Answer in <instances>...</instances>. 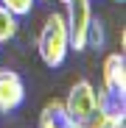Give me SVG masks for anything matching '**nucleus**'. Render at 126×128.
<instances>
[{"label":"nucleus","mask_w":126,"mask_h":128,"mask_svg":"<svg viewBox=\"0 0 126 128\" xmlns=\"http://www.w3.org/2000/svg\"><path fill=\"white\" fill-rule=\"evenodd\" d=\"M36 50L39 58L45 67L56 70L65 64L67 53H70V36H67V22H65V14H48L45 17V25H42L39 36H36Z\"/></svg>","instance_id":"f257e3e1"},{"label":"nucleus","mask_w":126,"mask_h":128,"mask_svg":"<svg viewBox=\"0 0 126 128\" xmlns=\"http://www.w3.org/2000/svg\"><path fill=\"white\" fill-rule=\"evenodd\" d=\"M67 6V36H70V50H84L87 48V28L93 20V3L90 0H65Z\"/></svg>","instance_id":"f03ea898"},{"label":"nucleus","mask_w":126,"mask_h":128,"mask_svg":"<svg viewBox=\"0 0 126 128\" xmlns=\"http://www.w3.org/2000/svg\"><path fill=\"white\" fill-rule=\"evenodd\" d=\"M65 103V112L73 122H81L84 117H87L93 109H95V86L87 81V78H81L76 81L70 92H67V100H62Z\"/></svg>","instance_id":"7ed1b4c3"},{"label":"nucleus","mask_w":126,"mask_h":128,"mask_svg":"<svg viewBox=\"0 0 126 128\" xmlns=\"http://www.w3.org/2000/svg\"><path fill=\"white\" fill-rule=\"evenodd\" d=\"M25 100V84L14 70H0V114L17 112Z\"/></svg>","instance_id":"20e7f679"},{"label":"nucleus","mask_w":126,"mask_h":128,"mask_svg":"<svg viewBox=\"0 0 126 128\" xmlns=\"http://www.w3.org/2000/svg\"><path fill=\"white\" fill-rule=\"evenodd\" d=\"M104 92L109 95H118V98H126V58H123V50L120 53H109L104 58Z\"/></svg>","instance_id":"39448f33"},{"label":"nucleus","mask_w":126,"mask_h":128,"mask_svg":"<svg viewBox=\"0 0 126 128\" xmlns=\"http://www.w3.org/2000/svg\"><path fill=\"white\" fill-rule=\"evenodd\" d=\"M39 128H73V120L67 117L62 100L53 98V100L45 103V109H42V114H39Z\"/></svg>","instance_id":"423d86ee"},{"label":"nucleus","mask_w":126,"mask_h":128,"mask_svg":"<svg viewBox=\"0 0 126 128\" xmlns=\"http://www.w3.org/2000/svg\"><path fill=\"white\" fill-rule=\"evenodd\" d=\"M17 20L20 17H14L6 6H0V45H6V42H11L17 36V31H20Z\"/></svg>","instance_id":"0eeeda50"},{"label":"nucleus","mask_w":126,"mask_h":128,"mask_svg":"<svg viewBox=\"0 0 126 128\" xmlns=\"http://www.w3.org/2000/svg\"><path fill=\"white\" fill-rule=\"evenodd\" d=\"M87 48H104V22L98 17L90 20V28H87Z\"/></svg>","instance_id":"6e6552de"},{"label":"nucleus","mask_w":126,"mask_h":128,"mask_svg":"<svg viewBox=\"0 0 126 128\" xmlns=\"http://www.w3.org/2000/svg\"><path fill=\"white\" fill-rule=\"evenodd\" d=\"M78 125H81V128H109V125H112V120H109V117H107V114H104L98 106H95V109H93L87 117H84Z\"/></svg>","instance_id":"1a4fd4ad"},{"label":"nucleus","mask_w":126,"mask_h":128,"mask_svg":"<svg viewBox=\"0 0 126 128\" xmlns=\"http://www.w3.org/2000/svg\"><path fill=\"white\" fill-rule=\"evenodd\" d=\"M34 3L36 0H0V6H6L14 17H28L34 11Z\"/></svg>","instance_id":"9d476101"},{"label":"nucleus","mask_w":126,"mask_h":128,"mask_svg":"<svg viewBox=\"0 0 126 128\" xmlns=\"http://www.w3.org/2000/svg\"><path fill=\"white\" fill-rule=\"evenodd\" d=\"M109 128H123V122H112V125H109Z\"/></svg>","instance_id":"9b49d317"},{"label":"nucleus","mask_w":126,"mask_h":128,"mask_svg":"<svg viewBox=\"0 0 126 128\" xmlns=\"http://www.w3.org/2000/svg\"><path fill=\"white\" fill-rule=\"evenodd\" d=\"M73 128H81V125H78V122H73Z\"/></svg>","instance_id":"f8f14e48"},{"label":"nucleus","mask_w":126,"mask_h":128,"mask_svg":"<svg viewBox=\"0 0 126 128\" xmlns=\"http://www.w3.org/2000/svg\"><path fill=\"white\" fill-rule=\"evenodd\" d=\"M115 3H123V0H115Z\"/></svg>","instance_id":"ddd939ff"}]
</instances>
